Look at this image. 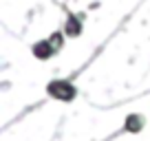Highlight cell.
<instances>
[{"label": "cell", "mask_w": 150, "mask_h": 141, "mask_svg": "<svg viewBox=\"0 0 150 141\" xmlns=\"http://www.w3.org/2000/svg\"><path fill=\"white\" fill-rule=\"evenodd\" d=\"M53 53H55V47H53L51 42H38L35 47H33V55L40 57V60H47V57H51Z\"/></svg>", "instance_id": "2"}, {"label": "cell", "mask_w": 150, "mask_h": 141, "mask_svg": "<svg viewBox=\"0 0 150 141\" xmlns=\"http://www.w3.org/2000/svg\"><path fill=\"white\" fill-rule=\"evenodd\" d=\"M80 31H82L80 22H77L75 18H69V22H66V33H69L71 38H77V35H80Z\"/></svg>", "instance_id": "4"}, {"label": "cell", "mask_w": 150, "mask_h": 141, "mask_svg": "<svg viewBox=\"0 0 150 141\" xmlns=\"http://www.w3.org/2000/svg\"><path fill=\"white\" fill-rule=\"evenodd\" d=\"M49 95L55 99H62V102H71L75 97V88L71 82H64V80H57V82H51L49 84Z\"/></svg>", "instance_id": "1"}, {"label": "cell", "mask_w": 150, "mask_h": 141, "mask_svg": "<svg viewBox=\"0 0 150 141\" xmlns=\"http://www.w3.org/2000/svg\"><path fill=\"white\" fill-rule=\"evenodd\" d=\"M141 126H144V119H141V115H130V117L126 119V130H130V132L141 130Z\"/></svg>", "instance_id": "3"}]
</instances>
